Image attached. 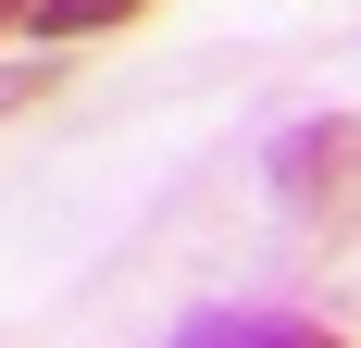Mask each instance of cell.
Listing matches in <instances>:
<instances>
[{
	"label": "cell",
	"instance_id": "obj_3",
	"mask_svg": "<svg viewBox=\"0 0 361 348\" xmlns=\"http://www.w3.org/2000/svg\"><path fill=\"white\" fill-rule=\"evenodd\" d=\"M137 13H149V0H37L25 25L37 37H112V25H137Z\"/></svg>",
	"mask_w": 361,
	"mask_h": 348
},
{
	"label": "cell",
	"instance_id": "obj_5",
	"mask_svg": "<svg viewBox=\"0 0 361 348\" xmlns=\"http://www.w3.org/2000/svg\"><path fill=\"white\" fill-rule=\"evenodd\" d=\"M25 13H37V0H0V37H13V25H25Z\"/></svg>",
	"mask_w": 361,
	"mask_h": 348
},
{
	"label": "cell",
	"instance_id": "obj_4",
	"mask_svg": "<svg viewBox=\"0 0 361 348\" xmlns=\"http://www.w3.org/2000/svg\"><path fill=\"white\" fill-rule=\"evenodd\" d=\"M50 87H63V63H37V50H25V63H0V125H13V112H37Z\"/></svg>",
	"mask_w": 361,
	"mask_h": 348
},
{
	"label": "cell",
	"instance_id": "obj_1",
	"mask_svg": "<svg viewBox=\"0 0 361 348\" xmlns=\"http://www.w3.org/2000/svg\"><path fill=\"white\" fill-rule=\"evenodd\" d=\"M274 211L299 237H361V112H299L274 137Z\"/></svg>",
	"mask_w": 361,
	"mask_h": 348
},
{
	"label": "cell",
	"instance_id": "obj_2",
	"mask_svg": "<svg viewBox=\"0 0 361 348\" xmlns=\"http://www.w3.org/2000/svg\"><path fill=\"white\" fill-rule=\"evenodd\" d=\"M162 348H361V336H336L324 311H187Z\"/></svg>",
	"mask_w": 361,
	"mask_h": 348
}]
</instances>
